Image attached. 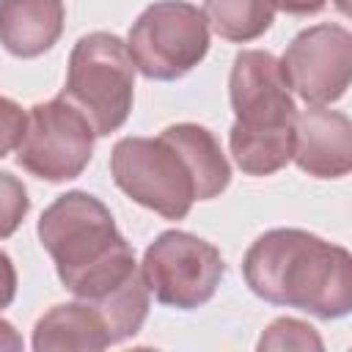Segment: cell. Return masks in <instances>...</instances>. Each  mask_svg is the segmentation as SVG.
<instances>
[{
	"label": "cell",
	"mask_w": 352,
	"mask_h": 352,
	"mask_svg": "<svg viewBox=\"0 0 352 352\" xmlns=\"http://www.w3.org/2000/svg\"><path fill=\"white\" fill-rule=\"evenodd\" d=\"M322 338L308 322L280 316L267 324L258 338V349H322Z\"/></svg>",
	"instance_id": "9a60e30c"
},
{
	"label": "cell",
	"mask_w": 352,
	"mask_h": 352,
	"mask_svg": "<svg viewBox=\"0 0 352 352\" xmlns=\"http://www.w3.org/2000/svg\"><path fill=\"white\" fill-rule=\"evenodd\" d=\"M30 346L36 352H60V349H104L110 346V336L99 311L85 302H58L47 314L38 316L33 327Z\"/></svg>",
	"instance_id": "7c38bea8"
},
{
	"label": "cell",
	"mask_w": 352,
	"mask_h": 352,
	"mask_svg": "<svg viewBox=\"0 0 352 352\" xmlns=\"http://www.w3.org/2000/svg\"><path fill=\"white\" fill-rule=\"evenodd\" d=\"M63 0H0V44L16 58H38L63 33Z\"/></svg>",
	"instance_id": "8fae6325"
},
{
	"label": "cell",
	"mask_w": 352,
	"mask_h": 352,
	"mask_svg": "<svg viewBox=\"0 0 352 352\" xmlns=\"http://www.w3.org/2000/svg\"><path fill=\"white\" fill-rule=\"evenodd\" d=\"M280 69L305 104L338 102L352 80V33L336 22L311 25L289 41Z\"/></svg>",
	"instance_id": "9c48e42d"
},
{
	"label": "cell",
	"mask_w": 352,
	"mask_h": 352,
	"mask_svg": "<svg viewBox=\"0 0 352 352\" xmlns=\"http://www.w3.org/2000/svg\"><path fill=\"white\" fill-rule=\"evenodd\" d=\"M16 297V267L8 253L0 250V311L8 308Z\"/></svg>",
	"instance_id": "ac0fdd59"
},
{
	"label": "cell",
	"mask_w": 352,
	"mask_h": 352,
	"mask_svg": "<svg viewBox=\"0 0 352 352\" xmlns=\"http://www.w3.org/2000/svg\"><path fill=\"white\" fill-rule=\"evenodd\" d=\"M126 50L143 77L179 80L209 52L206 16L187 0H157L132 22Z\"/></svg>",
	"instance_id": "8992f818"
},
{
	"label": "cell",
	"mask_w": 352,
	"mask_h": 352,
	"mask_svg": "<svg viewBox=\"0 0 352 352\" xmlns=\"http://www.w3.org/2000/svg\"><path fill=\"white\" fill-rule=\"evenodd\" d=\"M184 154L192 176H195V187H198V201H212L217 198L228 182H231V165L217 143V138L192 121H179L162 129Z\"/></svg>",
	"instance_id": "4fadbf2b"
},
{
	"label": "cell",
	"mask_w": 352,
	"mask_h": 352,
	"mask_svg": "<svg viewBox=\"0 0 352 352\" xmlns=\"http://www.w3.org/2000/svg\"><path fill=\"white\" fill-rule=\"evenodd\" d=\"M245 283L272 305L297 308L316 319L352 311V256L302 228H270L242 258Z\"/></svg>",
	"instance_id": "6da1fadb"
},
{
	"label": "cell",
	"mask_w": 352,
	"mask_h": 352,
	"mask_svg": "<svg viewBox=\"0 0 352 352\" xmlns=\"http://www.w3.org/2000/svg\"><path fill=\"white\" fill-rule=\"evenodd\" d=\"M327 6V0H275V8L286 11V14H294V16H308V14H316Z\"/></svg>",
	"instance_id": "d6986e66"
},
{
	"label": "cell",
	"mask_w": 352,
	"mask_h": 352,
	"mask_svg": "<svg viewBox=\"0 0 352 352\" xmlns=\"http://www.w3.org/2000/svg\"><path fill=\"white\" fill-rule=\"evenodd\" d=\"M234 124L228 148L248 176H272L292 162L297 104L280 60L267 50H242L228 74Z\"/></svg>",
	"instance_id": "3957f363"
},
{
	"label": "cell",
	"mask_w": 352,
	"mask_h": 352,
	"mask_svg": "<svg viewBox=\"0 0 352 352\" xmlns=\"http://www.w3.org/2000/svg\"><path fill=\"white\" fill-rule=\"evenodd\" d=\"M96 132L91 121L63 96L36 102L28 110L16 162L44 182L77 179L94 157Z\"/></svg>",
	"instance_id": "ba28073f"
},
{
	"label": "cell",
	"mask_w": 352,
	"mask_h": 352,
	"mask_svg": "<svg viewBox=\"0 0 352 352\" xmlns=\"http://www.w3.org/2000/svg\"><path fill=\"white\" fill-rule=\"evenodd\" d=\"M140 275L162 305L192 311L214 297L226 275V261L212 242L170 228L146 248Z\"/></svg>",
	"instance_id": "52a82bcc"
},
{
	"label": "cell",
	"mask_w": 352,
	"mask_h": 352,
	"mask_svg": "<svg viewBox=\"0 0 352 352\" xmlns=\"http://www.w3.org/2000/svg\"><path fill=\"white\" fill-rule=\"evenodd\" d=\"M292 160L316 179H341L352 168V124L344 113L311 104L294 118Z\"/></svg>",
	"instance_id": "30bf717a"
},
{
	"label": "cell",
	"mask_w": 352,
	"mask_h": 352,
	"mask_svg": "<svg viewBox=\"0 0 352 352\" xmlns=\"http://www.w3.org/2000/svg\"><path fill=\"white\" fill-rule=\"evenodd\" d=\"M60 283L85 302H99L138 272L135 250L110 209L85 190L58 195L36 226Z\"/></svg>",
	"instance_id": "7a4b0ae2"
},
{
	"label": "cell",
	"mask_w": 352,
	"mask_h": 352,
	"mask_svg": "<svg viewBox=\"0 0 352 352\" xmlns=\"http://www.w3.org/2000/svg\"><path fill=\"white\" fill-rule=\"evenodd\" d=\"M110 176L124 195L165 220L187 217L198 201L195 176L165 132L157 138H121L110 154Z\"/></svg>",
	"instance_id": "5b68a950"
},
{
	"label": "cell",
	"mask_w": 352,
	"mask_h": 352,
	"mask_svg": "<svg viewBox=\"0 0 352 352\" xmlns=\"http://www.w3.org/2000/svg\"><path fill=\"white\" fill-rule=\"evenodd\" d=\"M25 118L28 113L22 110V104L8 96H0V157L16 151L25 132Z\"/></svg>",
	"instance_id": "e0dca14e"
},
{
	"label": "cell",
	"mask_w": 352,
	"mask_h": 352,
	"mask_svg": "<svg viewBox=\"0 0 352 352\" xmlns=\"http://www.w3.org/2000/svg\"><path fill=\"white\" fill-rule=\"evenodd\" d=\"M135 60L126 44L107 30L80 36L69 52L63 99L94 126L96 138L121 129L135 102Z\"/></svg>",
	"instance_id": "277c9868"
},
{
	"label": "cell",
	"mask_w": 352,
	"mask_h": 352,
	"mask_svg": "<svg viewBox=\"0 0 352 352\" xmlns=\"http://www.w3.org/2000/svg\"><path fill=\"white\" fill-rule=\"evenodd\" d=\"M206 25L226 41L248 44L264 36L275 19V0H204Z\"/></svg>",
	"instance_id": "5bb4252c"
},
{
	"label": "cell",
	"mask_w": 352,
	"mask_h": 352,
	"mask_svg": "<svg viewBox=\"0 0 352 352\" xmlns=\"http://www.w3.org/2000/svg\"><path fill=\"white\" fill-rule=\"evenodd\" d=\"M25 346L22 336L16 333V327L6 319H0V349H11V352H19Z\"/></svg>",
	"instance_id": "ffe728a7"
},
{
	"label": "cell",
	"mask_w": 352,
	"mask_h": 352,
	"mask_svg": "<svg viewBox=\"0 0 352 352\" xmlns=\"http://www.w3.org/2000/svg\"><path fill=\"white\" fill-rule=\"evenodd\" d=\"M30 212L28 187L11 170H0V239H8Z\"/></svg>",
	"instance_id": "2e32d148"
}]
</instances>
